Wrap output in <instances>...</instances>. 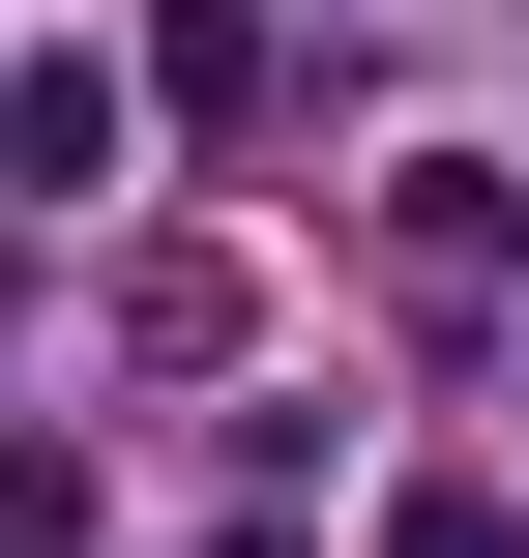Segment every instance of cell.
<instances>
[{"label": "cell", "mask_w": 529, "mask_h": 558, "mask_svg": "<svg viewBox=\"0 0 529 558\" xmlns=\"http://www.w3.org/2000/svg\"><path fill=\"white\" fill-rule=\"evenodd\" d=\"M383 265H412V294H501V265H529V177H471V147H383Z\"/></svg>", "instance_id": "6da1fadb"}, {"label": "cell", "mask_w": 529, "mask_h": 558, "mask_svg": "<svg viewBox=\"0 0 529 558\" xmlns=\"http://www.w3.org/2000/svg\"><path fill=\"white\" fill-rule=\"evenodd\" d=\"M0 177L88 206V177H118V59H0Z\"/></svg>", "instance_id": "7a4b0ae2"}, {"label": "cell", "mask_w": 529, "mask_h": 558, "mask_svg": "<svg viewBox=\"0 0 529 558\" xmlns=\"http://www.w3.org/2000/svg\"><path fill=\"white\" fill-rule=\"evenodd\" d=\"M0 558H88V471L59 441H0Z\"/></svg>", "instance_id": "3957f363"}, {"label": "cell", "mask_w": 529, "mask_h": 558, "mask_svg": "<svg viewBox=\"0 0 529 558\" xmlns=\"http://www.w3.org/2000/svg\"><path fill=\"white\" fill-rule=\"evenodd\" d=\"M383 558H529V530H501V500H383Z\"/></svg>", "instance_id": "277c9868"}]
</instances>
